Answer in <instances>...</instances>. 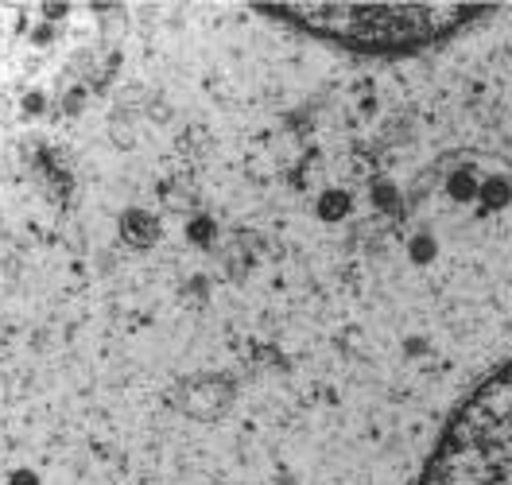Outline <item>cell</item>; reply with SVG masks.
<instances>
[{"label": "cell", "mask_w": 512, "mask_h": 485, "mask_svg": "<svg viewBox=\"0 0 512 485\" xmlns=\"http://www.w3.org/2000/svg\"><path fill=\"white\" fill-rule=\"evenodd\" d=\"M419 485H512V361L458 408Z\"/></svg>", "instance_id": "1"}]
</instances>
